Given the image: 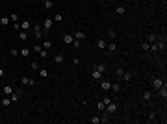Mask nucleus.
I'll use <instances>...</instances> for the list:
<instances>
[{
    "mask_svg": "<svg viewBox=\"0 0 167 124\" xmlns=\"http://www.w3.org/2000/svg\"><path fill=\"white\" fill-rule=\"evenodd\" d=\"M33 37H35V41H41L43 39V28L41 26H33Z\"/></svg>",
    "mask_w": 167,
    "mask_h": 124,
    "instance_id": "nucleus-1",
    "label": "nucleus"
},
{
    "mask_svg": "<svg viewBox=\"0 0 167 124\" xmlns=\"http://www.w3.org/2000/svg\"><path fill=\"white\" fill-rule=\"evenodd\" d=\"M21 83H22V85H30V87H33V85H35V80H33V78H28V76H22V78H21Z\"/></svg>",
    "mask_w": 167,
    "mask_h": 124,
    "instance_id": "nucleus-2",
    "label": "nucleus"
},
{
    "mask_svg": "<svg viewBox=\"0 0 167 124\" xmlns=\"http://www.w3.org/2000/svg\"><path fill=\"white\" fill-rule=\"evenodd\" d=\"M52 26H54V21H52V19H45V22H43V30H45V32H50Z\"/></svg>",
    "mask_w": 167,
    "mask_h": 124,
    "instance_id": "nucleus-3",
    "label": "nucleus"
},
{
    "mask_svg": "<svg viewBox=\"0 0 167 124\" xmlns=\"http://www.w3.org/2000/svg\"><path fill=\"white\" fill-rule=\"evenodd\" d=\"M13 91H15V89H13V85H4V87H2V93H4V96H9V94H11Z\"/></svg>",
    "mask_w": 167,
    "mask_h": 124,
    "instance_id": "nucleus-4",
    "label": "nucleus"
},
{
    "mask_svg": "<svg viewBox=\"0 0 167 124\" xmlns=\"http://www.w3.org/2000/svg\"><path fill=\"white\" fill-rule=\"evenodd\" d=\"M161 85H163V80L161 78H154L152 80V89H160Z\"/></svg>",
    "mask_w": 167,
    "mask_h": 124,
    "instance_id": "nucleus-5",
    "label": "nucleus"
},
{
    "mask_svg": "<svg viewBox=\"0 0 167 124\" xmlns=\"http://www.w3.org/2000/svg\"><path fill=\"white\" fill-rule=\"evenodd\" d=\"M73 37H74V39H78V41H84V39H85V33H84L82 30H78V32H74Z\"/></svg>",
    "mask_w": 167,
    "mask_h": 124,
    "instance_id": "nucleus-6",
    "label": "nucleus"
},
{
    "mask_svg": "<svg viewBox=\"0 0 167 124\" xmlns=\"http://www.w3.org/2000/svg\"><path fill=\"white\" fill-rule=\"evenodd\" d=\"M106 111H108V113H115V111H117V104L109 102L108 106H106Z\"/></svg>",
    "mask_w": 167,
    "mask_h": 124,
    "instance_id": "nucleus-7",
    "label": "nucleus"
},
{
    "mask_svg": "<svg viewBox=\"0 0 167 124\" xmlns=\"http://www.w3.org/2000/svg\"><path fill=\"white\" fill-rule=\"evenodd\" d=\"M0 106H4V107L11 106V98H9V96H4L2 100H0Z\"/></svg>",
    "mask_w": 167,
    "mask_h": 124,
    "instance_id": "nucleus-8",
    "label": "nucleus"
},
{
    "mask_svg": "<svg viewBox=\"0 0 167 124\" xmlns=\"http://www.w3.org/2000/svg\"><path fill=\"white\" fill-rule=\"evenodd\" d=\"M73 41H74V37L71 35V33H65V35H63V43H65V45H71Z\"/></svg>",
    "mask_w": 167,
    "mask_h": 124,
    "instance_id": "nucleus-9",
    "label": "nucleus"
},
{
    "mask_svg": "<svg viewBox=\"0 0 167 124\" xmlns=\"http://www.w3.org/2000/svg\"><path fill=\"white\" fill-rule=\"evenodd\" d=\"M52 61H54L56 65H61V63H63V61H65V58H63V56H61V54H58V56H54V59H52Z\"/></svg>",
    "mask_w": 167,
    "mask_h": 124,
    "instance_id": "nucleus-10",
    "label": "nucleus"
},
{
    "mask_svg": "<svg viewBox=\"0 0 167 124\" xmlns=\"http://www.w3.org/2000/svg\"><path fill=\"white\" fill-rule=\"evenodd\" d=\"M91 76H93V80H102V72H98L97 69H93V72H91Z\"/></svg>",
    "mask_w": 167,
    "mask_h": 124,
    "instance_id": "nucleus-11",
    "label": "nucleus"
},
{
    "mask_svg": "<svg viewBox=\"0 0 167 124\" xmlns=\"http://www.w3.org/2000/svg\"><path fill=\"white\" fill-rule=\"evenodd\" d=\"M100 87H102V89H109V87H112V82H108V80H100Z\"/></svg>",
    "mask_w": 167,
    "mask_h": 124,
    "instance_id": "nucleus-12",
    "label": "nucleus"
},
{
    "mask_svg": "<svg viewBox=\"0 0 167 124\" xmlns=\"http://www.w3.org/2000/svg\"><path fill=\"white\" fill-rule=\"evenodd\" d=\"M95 69H97L98 70V72H106V65H104V63H97V65H95Z\"/></svg>",
    "mask_w": 167,
    "mask_h": 124,
    "instance_id": "nucleus-13",
    "label": "nucleus"
},
{
    "mask_svg": "<svg viewBox=\"0 0 167 124\" xmlns=\"http://www.w3.org/2000/svg\"><path fill=\"white\" fill-rule=\"evenodd\" d=\"M106 45H108V43L104 41V39H98V41H97V48H100V50L106 48Z\"/></svg>",
    "mask_w": 167,
    "mask_h": 124,
    "instance_id": "nucleus-14",
    "label": "nucleus"
},
{
    "mask_svg": "<svg viewBox=\"0 0 167 124\" xmlns=\"http://www.w3.org/2000/svg\"><path fill=\"white\" fill-rule=\"evenodd\" d=\"M19 39H21V41H26V39H28V32H26V30H21V32H19Z\"/></svg>",
    "mask_w": 167,
    "mask_h": 124,
    "instance_id": "nucleus-15",
    "label": "nucleus"
},
{
    "mask_svg": "<svg viewBox=\"0 0 167 124\" xmlns=\"http://www.w3.org/2000/svg\"><path fill=\"white\" fill-rule=\"evenodd\" d=\"M9 24V17H0V26H8Z\"/></svg>",
    "mask_w": 167,
    "mask_h": 124,
    "instance_id": "nucleus-16",
    "label": "nucleus"
},
{
    "mask_svg": "<svg viewBox=\"0 0 167 124\" xmlns=\"http://www.w3.org/2000/svg\"><path fill=\"white\" fill-rule=\"evenodd\" d=\"M106 48H108L109 52H115V50H117V45H115V43H108Z\"/></svg>",
    "mask_w": 167,
    "mask_h": 124,
    "instance_id": "nucleus-17",
    "label": "nucleus"
},
{
    "mask_svg": "<svg viewBox=\"0 0 167 124\" xmlns=\"http://www.w3.org/2000/svg\"><path fill=\"white\" fill-rule=\"evenodd\" d=\"M158 41V35H156V33H149V41L147 43H156Z\"/></svg>",
    "mask_w": 167,
    "mask_h": 124,
    "instance_id": "nucleus-18",
    "label": "nucleus"
},
{
    "mask_svg": "<svg viewBox=\"0 0 167 124\" xmlns=\"http://www.w3.org/2000/svg\"><path fill=\"white\" fill-rule=\"evenodd\" d=\"M21 56H22V58H28V56H30V48H26V46L21 48Z\"/></svg>",
    "mask_w": 167,
    "mask_h": 124,
    "instance_id": "nucleus-19",
    "label": "nucleus"
},
{
    "mask_svg": "<svg viewBox=\"0 0 167 124\" xmlns=\"http://www.w3.org/2000/svg\"><path fill=\"white\" fill-rule=\"evenodd\" d=\"M39 56H41L43 59H46V58H48V50H46V48H41V52H39Z\"/></svg>",
    "mask_w": 167,
    "mask_h": 124,
    "instance_id": "nucleus-20",
    "label": "nucleus"
},
{
    "mask_svg": "<svg viewBox=\"0 0 167 124\" xmlns=\"http://www.w3.org/2000/svg\"><path fill=\"white\" fill-rule=\"evenodd\" d=\"M39 76L41 78H48V70L46 69H39Z\"/></svg>",
    "mask_w": 167,
    "mask_h": 124,
    "instance_id": "nucleus-21",
    "label": "nucleus"
},
{
    "mask_svg": "<svg viewBox=\"0 0 167 124\" xmlns=\"http://www.w3.org/2000/svg\"><path fill=\"white\" fill-rule=\"evenodd\" d=\"M97 109H98V111H104V109H106V104H104L102 100H100V102H97Z\"/></svg>",
    "mask_w": 167,
    "mask_h": 124,
    "instance_id": "nucleus-22",
    "label": "nucleus"
},
{
    "mask_svg": "<svg viewBox=\"0 0 167 124\" xmlns=\"http://www.w3.org/2000/svg\"><path fill=\"white\" fill-rule=\"evenodd\" d=\"M30 28V21H22L21 22V30H28Z\"/></svg>",
    "mask_w": 167,
    "mask_h": 124,
    "instance_id": "nucleus-23",
    "label": "nucleus"
},
{
    "mask_svg": "<svg viewBox=\"0 0 167 124\" xmlns=\"http://www.w3.org/2000/svg\"><path fill=\"white\" fill-rule=\"evenodd\" d=\"M152 98V91H145L143 93V100H150Z\"/></svg>",
    "mask_w": 167,
    "mask_h": 124,
    "instance_id": "nucleus-24",
    "label": "nucleus"
},
{
    "mask_svg": "<svg viewBox=\"0 0 167 124\" xmlns=\"http://www.w3.org/2000/svg\"><path fill=\"white\" fill-rule=\"evenodd\" d=\"M141 50H143V52H149V50H150V43H143V45H141Z\"/></svg>",
    "mask_w": 167,
    "mask_h": 124,
    "instance_id": "nucleus-25",
    "label": "nucleus"
},
{
    "mask_svg": "<svg viewBox=\"0 0 167 124\" xmlns=\"http://www.w3.org/2000/svg\"><path fill=\"white\" fill-rule=\"evenodd\" d=\"M89 120H91V124H100V117H98V115H95V117L89 118Z\"/></svg>",
    "mask_w": 167,
    "mask_h": 124,
    "instance_id": "nucleus-26",
    "label": "nucleus"
},
{
    "mask_svg": "<svg viewBox=\"0 0 167 124\" xmlns=\"http://www.w3.org/2000/svg\"><path fill=\"white\" fill-rule=\"evenodd\" d=\"M117 13H119V15H125V13H126V8H125V6H117Z\"/></svg>",
    "mask_w": 167,
    "mask_h": 124,
    "instance_id": "nucleus-27",
    "label": "nucleus"
},
{
    "mask_svg": "<svg viewBox=\"0 0 167 124\" xmlns=\"http://www.w3.org/2000/svg\"><path fill=\"white\" fill-rule=\"evenodd\" d=\"M45 8L46 9H52V8H54V2H52V0H45Z\"/></svg>",
    "mask_w": 167,
    "mask_h": 124,
    "instance_id": "nucleus-28",
    "label": "nucleus"
},
{
    "mask_svg": "<svg viewBox=\"0 0 167 124\" xmlns=\"http://www.w3.org/2000/svg\"><path fill=\"white\" fill-rule=\"evenodd\" d=\"M52 21H54V22H61V21H63V15H61V13H58V15H54V19H52Z\"/></svg>",
    "mask_w": 167,
    "mask_h": 124,
    "instance_id": "nucleus-29",
    "label": "nucleus"
},
{
    "mask_svg": "<svg viewBox=\"0 0 167 124\" xmlns=\"http://www.w3.org/2000/svg\"><path fill=\"white\" fill-rule=\"evenodd\" d=\"M121 78H125L126 82H130V80H132V72H123V76H121Z\"/></svg>",
    "mask_w": 167,
    "mask_h": 124,
    "instance_id": "nucleus-30",
    "label": "nucleus"
},
{
    "mask_svg": "<svg viewBox=\"0 0 167 124\" xmlns=\"http://www.w3.org/2000/svg\"><path fill=\"white\" fill-rule=\"evenodd\" d=\"M43 45H45V46H43V48H46V50H50L52 46H54V45H52V41H45V43H43Z\"/></svg>",
    "mask_w": 167,
    "mask_h": 124,
    "instance_id": "nucleus-31",
    "label": "nucleus"
},
{
    "mask_svg": "<svg viewBox=\"0 0 167 124\" xmlns=\"http://www.w3.org/2000/svg\"><path fill=\"white\" fill-rule=\"evenodd\" d=\"M71 45L74 46V48H80V46H82V41H78V39H74L73 43H71Z\"/></svg>",
    "mask_w": 167,
    "mask_h": 124,
    "instance_id": "nucleus-32",
    "label": "nucleus"
},
{
    "mask_svg": "<svg viewBox=\"0 0 167 124\" xmlns=\"http://www.w3.org/2000/svg\"><path fill=\"white\" fill-rule=\"evenodd\" d=\"M9 54H11L13 58H17V56L21 54V50H17V48H11V50H9Z\"/></svg>",
    "mask_w": 167,
    "mask_h": 124,
    "instance_id": "nucleus-33",
    "label": "nucleus"
},
{
    "mask_svg": "<svg viewBox=\"0 0 167 124\" xmlns=\"http://www.w3.org/2000/svg\"><path fill=\"white\" fill-rule=\"evenodd\" d=\"M9 21H11V22H17V21H19V15H17V13H11V15H9Z\"/></svg>",
    "mask_w": 167,
    "mask_h": 124,
    "instance_id": "nucleus-34",
    "label": "nucleus"
},
{
    "mask_svg": "<svg viewBox=\"0 0 167 124\" xmlns=\"http://www.w3.org/2000/svg\"><path fill=\"white\" fill-rule=\"evenodd\" d=\"M115 35H117L115 30H108V37H109V39H115Z\"/></svg>",
    "mask_w": 167,
    "mask_h": 124,
    "instance_id": "nucleus-35",
    "label": "nucleus"
},
{
    "mask_svg": "<svg viewBox=\"0 0 167 124\" xmlns=\"http://www.w3.org/2000/svg\"><path fill=\"white\" fill-rule=\"evenodd\" d=\"M156 120V113L152 111V113H149V122H154Z\"/></svg>",
    "mask_w": 167,
    "mask_h": 124,
    "instance_id": "nucleus-36",
    "label": "nucleus"
},
{
    "mask_svg": "<svg viewBox=\"0 0 167 124\" xmlns=\"http://www.w3.org/2000/svg\"><path fill=\"white\" fill-rule=\"evenodd\" d=\"M30 69H32V70H39V67H37L35 61H32V63H30Z\"/></svg>",
    "mask_w": 167,
    "mask_h": 124,
    "instance_id": "nucleus-37",
    "label": "nucleus"
},
{
    "mask_svg": "<svg viewBox=\"0 0 167 124\" xmlns=\"http://www.w3.org/2000/svg\"><path fill=\"white\" fill-rule=\"evenodd\" d=\"M109 89H112V91H115V93H119V85H117V83H112V87H109Z\"/></svg>",
    "mask_w": 167,
    "mask_h": 124,
    "instance_id": "nucleus-38",
    "label": "nucleus"
},
{
    "mask_svg": "<svg viewBox=\"0 0 167 124\" xmlns=\"http://www.w3.org/2000/svg\"><path fill=\"white\" fill-rule=\"evenodd\" d=\"M41 48H43V46H41V45H33V50H35V52H37V54H39V52H41Z\"/></svg>",
    "mask_w": 167,
    "mask_h": 124,
    "instance_id": "nucleus-39",
    "label": "nucleus"
},
{
    "mask_svg": "<svg viewBox=\"0 0 167 124\" xmlns=\"http://www.w3.org/2000/svg\"><path fill=\"white\" fill-rule=\"evenodd\" d=\"M123 72H125V70H123V69H117V72H115V74L119 76V78H121V76H123Z\"/></svg>",
    "mask_w": 167,
    "mask_h": 124,
    "instance_id": "nucleus-40",
    "label": "nucleus"
},
{
    "mask_svg": "<svg viewBox=\"0 0 167 124\" xmlns=\"http://www.w3.org/2000/svg\"><path fill=\"white\" fill-rule=\"evenodd\" d=\"M102 102H104V104H106V106H108V104H109V102H112V98H109V96H106V98H104V100H102Z\"/></svg>",
    "mask_w": 167,
    "mask_h": 124,
    "instance_id": "nucleus-41",
    "label": "nucleus"
},
{
    "mask_svg": "<svg viewBox=\"0 0 167 124\" xmlns=\"http://www.w3.org/2000/svg\"><path fill=\"white\" fill-rule=\"evenodd\" d=\"M4 76H6V72H4V69L0 67V78H4Z\"/></svg>",
    "mask_w": 167,
    "mask_h": 124,
    "instance_id": "nucleus-42",
    "label": "nucleus"
},
{
    "mask_svg": "<svg viewBox=\"0 0 167 124\" xmlns=\"http://www.w3.org/2000/svg\"><path fill=\"white\" fill-rule=\"evenodd\" d=\"M98 2H104V0H98Z\"/></svg>",
    "mask_w": 167,
    "mask_h": 124,
    "instance_id": "nucleus-43",
    "label": "nucleus"
},
{
    "mask_svg": "<svg viewBox=\"0 0 167 124\" xmlns=\"http://www.w3.org/2000/svg\"><path fill=\"white\" fill-rule=\"evenodd\" d=\"M43 2H45V0H43Z\"/></svg>",
    "mask_w": 167,
    "mask_h": 124,
    "instance_id": "nucleus-44",
    "label": "nucleus"
}]
</instances>
